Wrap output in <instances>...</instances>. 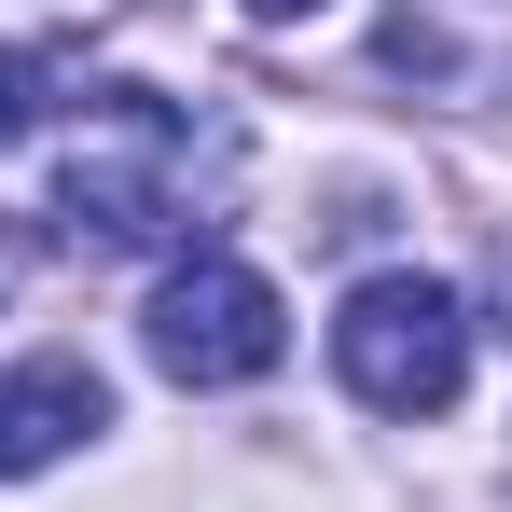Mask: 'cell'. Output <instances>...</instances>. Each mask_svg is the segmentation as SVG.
Masks as SVG:
<instances>
[{
  "label": "cell",
  "instance_id": "cell-1",
  "mask_svg": "<svg viewBox=\"0 0 512 512\" xmlns=\"http://www.w3.org/2000/svg\"><path fill=\"white\" fill-rule=\"evenodd\" d=\"M180 208H194V111L167 84H84L56 153V222L84 250H153Z\"/></svg>",
  "mask_w": 512,
  "mask_h": 512
},
{
  "label": "cell",
  "instance_id": "cell-3",
  "mask_svg": "<svg viewBox=\"0 0 512 512\" xmlns=\"http://www.w3.org/2000/svg\"><path fill=\"white\" fill-rule=\"evenodd\" d=\"M153 360H167L180 388H250V374H277L291 360V305H277V277L236 250H194L153 277Z\"/></svg>",
  "mask_w": 512,
  "mask_h": 512
},
{
  "label": "cell",
  "instance_id": "cell-4",
  "mask_svg": "<svg viewBox=\"0 0 512 512\" xmlns=\"http://www.w3.org/2000/svg\"><path fill=\"white\" fill-rule=\"evenodd\" d=\"M84 429H111V388H97L84 360H28V374H0V485H14V471H56Z\"/></svg>",
  "mask_w": 512,
  "mask_h": 512
},
{
  "label": "cell",
  "instance_id": "cell-2",
  "mask_svg": "<svg viewBox=\"0 0 512 512\" xmlns=\"http://www.w3.org/2000/svg\"><path fill=\"white\" fill-rule=\"evenodd\" d=\"M333 374L374 416H443L471 388V305L443 277H360L333 305Z\"/></svg>",
  "mask_w": 512,
  "mask_h": 512
},
{
  "label": "cell",
  "instance_id": "cell-6",
  "mask_svg": "<svg viewBox=\"0 0 512 512\" xmlns=\"http://www.w3.org/2000/svg\"><path fill=\"white\" fill-rule=\"evenodd\" d=\"M250 14H263V28H291V14H319V0H250Z\"/></svg>",
  "mask_w": 512,
  "mask_h": 512
},
{
  "label": "cell",
  "instance_id": "cell-7",
  "mask_svg": "<svg viewBox=\"0 0 512 512\" xmlns=\"http://www.w3.org/2000/svg\"><path fill=\"white\" fill-rule=\"evenodd\" d=\"M0 277H14V263H0Z\"/></svg>",
  "mask_w": 512,
  "mask_h": 512
},
{
  "label": "cell",
  "instance_id": "cell-5",
  "mask_svg": "<svg viewBox=\"0 0 512 512\" xmlns=\"http://www.w3.org/2000/svg\"><path fill=\"white\" fill-rule=\"evenodd\" d=\"M56 70H70V56H28V42H14V56H0V139H14V125H28V111H42V84H56Z\"/></svg>",
  "mask_w": 512,
  "mask_h": 512
}]
</instances>
